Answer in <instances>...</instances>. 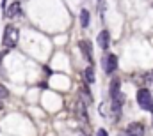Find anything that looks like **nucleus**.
Returning a JSON list of instances; mask_svg holds the SVG:
<instances>
[{
  "label": "nucleus",
  "mask_w": 153,
  "mask_h": 136,
  "mask_svg": "<svg viewBox=\"0 0 153 136\" xmlns=\"http://www.w3.org/2000/svg\"><path fill=\"white\" fill-rule=\"evenodd\" d=\"M18 41H20V30L14 25H7L5 30H4V39H2V44L5 46V50L16 48Z\"/></svg>",
  "instance_id": "1"
},
{
  "label": "nucleus",
  "mask_w": 153,
  "mask_h": 136,
  "mask_svg": "<svg viewBox=\"0 0 153 136\" xmlns=\"http://www.w3.org/2000/svg\"><path fill=\"white\" fill-rule=\"evenodd\" d=\"M137 104H139L143 110L153 113V97H152L150 88H139V90H137Z\"/></svg>",
  "instance_id": "2"
},
{
  "label": "nucleus",
  "mask_w": 153,
  "mask_h": 136,
  "mask_svg": "<svg viewBox=\"0 0 153 136\" xmlns=\"http://www.w3.org/2000/svg\"><path fill=\"white\" fill-rule=\"evenodd\" d=\"M102 64H103V71H105L107 74H112L116 69H117V57H116L114 53H107V55L103 57Z\"/></svg>",
  "instance_id": "3"
},
{
  "label": "nucleus",
  "mask_w": 153,
  "mask_h": 136,
  "mask_svg": "<svg viewBox=\"0 0 153 136\" xmlns=\"http://www.w3.org/2000/svg\"><path fill=\"white\" fill-rule=\"evenodd\" d=\"M78 46H80V51H82L84 58L93 66V64H94V57H93V46H91V42H89L87 39H82V41L78 42Z\"/></svg>",
  "instance_id": "4"
},
{
  "label": "nucleus",
  "mask_w": 153,
  "mask_h": 136,
  "mask_svg": "<svg viewBox=\"0 0 153 136\" xmlns=\"http://www.w3.org/2000/svg\"><path fill=\"white\" fill-rule=\"evenodd\" d=\"M126 133L130 136H144V126L141 122H132V124H128Z\"/></svg>",
  "instance_id": "5"
},
{
  "label": "nucleus",
  "mask_w": 153,
  "mask_h": 136,
  "mask_svg": "<svg viewBox=\"0 0 153 136\" xmlns=\"http://www.w3.org/2000/svg\"><path fill=\"white\" fill-rule=\"evenodd\" d=\"M98 46L102 48V50H107L109 46H111V34H109V30H102L100 34H98Z\"/></svg>",
  "instance_id": "6"
},
{
  "label": "nucleus",
  "mask_w": 153,
  "mask_h": 136,
  "mask_svg": "<svg viewBox=\"0 0 153 136\" xmlns=\"http://www.w3.org/2000/svg\"><path fill=\"white\" fill-rule=\"evenodd\" d=\"M121 81H119V78H112V81H111V85H109V96H111V99H116L119 94H121Z\"/></svg>",
  "instance_id": "7"
},
{
  "label": "nucleus",
  "mask_w": 153,
  "mask_h": 136,
  "mask_svg": "<svg viewBox=\"0 0 153 136\" xmlns=\"http://www.w3.org/2000/svg\"><path fill=\"white\" fill-rule=\"evenodd\" d=\"M20 14V2H13L7 9H5V18L7 20H13Z\"/></svg>",
  "instance_id": "8"
},
{
  "label": "nucleus",
  "mask_w": 153,
  "mask_h": 136,
  "mask_svg": "<svg viewBox=\"0 0 153 136\" xmlns=\"http://www.w3.org/2000/svg\"><path fill=\"white\" fill-rule=\"evenodd\" d=\"M82 76H84L85 83H94V81H96V76H94V69H93V66H89V67L84 69Z\"/></svg>",
  "instance_id": "9"
},
{
  "label": "nucleus",
  "mask_w": 153,
  "mask_h": 136,
  "mask_svg": "<svg viewBox=\"0 0 153 136\" xmlns=\"http://www.w3.org/2000/svg\"><path fill=\"white\" fill-rule=\"evenodd\" d=\"M80 97H84V102H85V104L93 102V96H91L87 85H82V87H80Z\"/></svg>",
  "instance_id": "10"
},
{
  "label": "nucleus",
  "mask_w": 153,
  "mask_h": 136,
  "mask_svg": "<svg viewBox=\"0 0 153 136\" xmlns=\"http://www.w3.org/2000/svg\"><path fill=\"white\" fill-rule=\"evenodd\" d=\"M89 18H91V14H89V11L84 7V9L80 11V25H82L84 29H87V27H89Z\"/></svg>",
  "instance_id": "11"
},
{
  "label": "nucleus",
  "mask_w": 153,
  "mask_h": 136,
  "mask_svg": "<svg viewBox=\"0 0 153 136\" xmlns=\"http://www.w3.org/2000/svg\"><path fill=\"white\" fill-rule=\"evenodd\" d=\"M144 80H146V85H148V88H152V90H153V71H150V72L144 76Z\"/></svg>",
  "instance_id": "12"
},
{
  "label": "nucleus",
  "mask_w": 153,
  "mask_h": 136,
  "mask_svg": "<svg viewBox=\"0 0 153 136\" xmlns=\"http://www.w3.org/2000/svg\"><path fill=\"white\" fill-rule=\"evenodd\" d=\"M9 97V90L4 87V85H0V101H4V99H7Z\"/></svg>",
  "instance_id": "13"
},
{
  "label": "nucleus",
  "mask_w": 153,
  "mask_h": 136,
  "mask_svg": "<svg viewBox=\"0 0 153 136\" xmlns=\"http://www.w3.org/2000/svg\"><path fill=\"white\" fill-rule=\"evenodd\" d=\"M96 136H109V135H107V131H105V129H98Z\"/></svg>",
  "instance_id": "14"
},
{
  "label": "nucleus",
  "mask_w": 153,
  "mask_h": 136,
  "mask_svg": "<svg viewBox=\"0 0 153 136\" xmlns=\"http://www.w3.org/2000/svg\"><path fill=\"white\" fill-rule=\"evenodd\" d=\"M2 7H4V9H7V0H2Z\"/></svg>",
  "instance_id": "15"
},
{
  "label": "nucleus",
  "mask_w": 153,
  "mask_h": 136,
  "mask_svg": "<svg viewBox=\"0 0 153 136\" xmlns=\"http://www.w3.org/2000/svg\"><path fill=\"white\" fill-rule=\"evenodd\" d=\"M117 136H130V135H128L126 131H121V133H119V135H117Z\"/></svg>",
  "instance_id": "16"
},
{
  "label": "nucleus",
  "mask_w": 153,
  "mask_h": 136,
  "mask_svg": "<svg viewBox=\"0 0 153 136\" xmlns=\"http://www.w3.org/2000/svg\"><path fill=\"white\" fill-rule=\"evenodd\" d=\"M2 106H4V102H2V101H0V110H2Z\"/></svg>",
  "instance_id": "17"
},
{
  "label": "nucleus",
  "mask_w": 153,
  "mask_h": 136,
  "mask_svg": "<svg viewBox=\"0 0 153 136\" xmlns=\"http://www.w3.org/2000/svg\"><path fill=\"white\" fill-rule=\"evenodd\" d=\"M152 124H153V120H152Z\"/></svg>",
  "instance_id": "18"
},
{
  "label": "nucleus",
  "mask_w": 153,
  "mask_h": 136,
  "mask_svg": "<svg viewBox=\"0 0 153 136\" xmlns=\"http://www.w3.org/2000/svg\"><path fill=\"white\" fill-rule=\"evenodd\" d=\"M100 2H102V0H100Z\"/></svg>",
  "instance_id": "19"
}]
</instances>
